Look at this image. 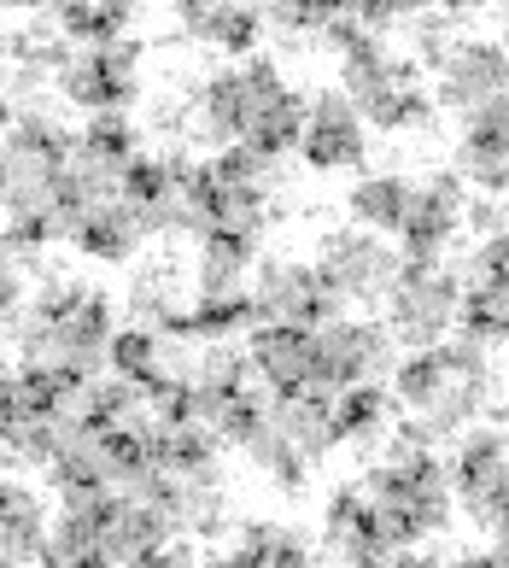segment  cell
I'll return each mask as SVG.
<instances>
[{
  "instance_id": "cell-1",
  "label": "cell",
  "mask_w": 509,
  "mask_h": 568,
  "mask_svg": "<svg viewBox=\"0 0 509 568\" xmlns=\"http://www.w3.org/2000/svg\"><path fill=\"white\" fill-rule=\"evenodd\" d=\"M393 393L434 439H462L475 416L492 410V357L475 334H451L428 352H410L393 375Z\"/></svg>"
},
{
  "instance_id": "cell-30",
  "label": "cell",
  "mask_w": 509,
  "mask_h": 568,
  "mask_svg": "<svg viewBox=\"0 0 509 568\" xmlns=\"http://www.w3.org/2000/svg\"><path fill=\"white\" fill-rule=\"evenodd\" d=\"M462 334H475L480 346H503L509 341V287L498 282L462 287Z\"/></svg>"
},
{
  "instance_id": "cell-3",
  "label": "cell",
  "mask_w": 509,
  "mask_h": 568,
  "mask_svg": "<svg viewBox=\"0 0 509 568\" xmlns=\"http://www.w3.org/2000/svg\"><path fill=\"white\" fill-rule=\"evenodd\" d=\"M18 364H41V369H65V375H105L112 364V334H118V305L94 287L89 300L65 317H18Z\"/></svg>"
},
{
  "instance_id": "cell-11",
  "label": "cell",
  "mask_w": 509,
  "mask_h": 568,
  "mask_svg": "<svg viewBox=\"0 0 509 568\" xmlns=\"http://www.w3.org/2000/svg\"><path fill=\"white\" fill-rule=\"evenodd\" d=\"M503 94H509V48L492 36H462L434 77V106L457 118H475Z\"/></svg>"
},
{
  "instance_id": "cell-40",
  "label": "cell",
  "mask_w": 509,
  "mask_h": 568,
  "mask_svg": "<svg viewBox=\"0 0 509 568\" xmlns=\"http://www.w3.org/2000/svg\"><path fill=\"white\" fill-rule=\"evenodd\" d=\"M59 568H112L105 557H82V562H59Z\"/></svg>"
},
{
  "instance_id": "cell-15",
  "label": "cell",
  "mask_w": 509,
  "mask_h": 568,
  "mask_svg": "<svg viewBox=\"0 0 509 568\" xmlns=\"http://www.w3.org/2000/svg\"><path fill=\"white\" fill-rule=\"evenodd\" d=\"M451 171L475 187V194H509V94L480 106L475 118H462V135H457V164Z\"/></svg>"
},
{
  "instance_id": "cell-23",
  "label": "cell",
  "mask_w": 509,
  "mask_h": 568,
  "mask_svg": "<svg viewBox=\"0 0 509 568\" xmlns=\"http://www.w3.org/2000/svg\"><path fill=\"white\" fill-rule=\"evenodd\" d=\"M235 557L246 568H328L311 551L305 534H293L287 521H264V516H252L235 528Z\"/></svg>"
},
{
  "instance_id": "cell-42",
  "label": "cell",
  "mask_w": 509,
  "mask_h": 568,
  "mask_svg": "<svg viewBox=\"0 0 509 568\" xmlns=\"http://www.w3.org/2000/svg\"><path fill=\"white\" fill-rule=\"evenodd\" d=\"M498 41H503V48H509V7H503V18H498Z\"/></svg>"
},
{
  "instance_id": "cell-34",
  "label": "cell",
  "mask_w": 509,
  "mask_h": 568,
  "mask_svg": "<svg viewBox=\"0 0 509 568\" xmlns=\"http://www.w3.org/2000/svg\"><path fill=\"white\" fill-rule=\"evenodd\" d=\"M462 270V287L469 282H498V287H509V223L498 229L492 241H480L475 252H469V264H457Z\"/></svg>"
},
{
  "instance_id": "cell-16",
  "label": "cell",
  "mask_w": 509,
  "mask_h": 568,
  "mask_svg": "<svg viewBox=\"0 0 509 568\" xmlns=\"http://www.w3.org/2000/svg\"><path fill=\"white\" fill-rule=\"evenodd\" d=\"M176 30L187 41L217 48V53H235V65H246V59H258L264 12L258 7H217V0H182V7H176Z\"/></svg>"
},
{
  "instance_id": "cell-6",
  "label": "cell",
  "mask_w": 509,
  "mask_h": 568,
  "mask_svg": "<svg viewBox=\"0 0 509 568\" xmlns=\"http://www.w3.org/2000/svg\"><path fill=\"white\" fill-rule=\"evenodd\" d=\"M462 323V270L457 264H405L387 293V328L398 346L428 352L451 341Z\"/></svg>"
},
{
  "instance_id": "cell-26",
  "label": "cell",
  "mask_w": 509,
  "mask_h": 568,
  "mask_svg": "<svg viewBox=\"0 0 509 568\" xmlns=\"http://www.w3.org/2000/svg\"><path fill=\"white\" fill-rule=\"evenodd\" d=\"M269 416L282 423V434L299 446L305 463H323L328 452H339L334 405H323V398H275V393H269Z\"/></svg>"
},
{
  "instance_id": "cell-31",
  "label": "cell",
  "mask_w": 509,
  "mask_h": 568,
  "mask_svg": "<svg viewBox=\"0 0 509 568\" xmlns=\"http://www.w3.org/2000/svg\"><path fill=\"white\" fill-rule=\"evenodd\" d=\"M211 171H217V182L246 187V194H264V200L282 187V164L264 159V153H252V146H223V153L211 159Z\"/></svg>"
},
{
  "instance_id": "cell-41",
  "label": "cell",
  "mask_w": 509,
  "mask_h": 568,
  "mask_svg": "<svg viewBox=\"0 0 509 568\" xmlns=\"http://www.w3.org/2000/svg\"><path fill=\"white\" fill-rule=\"evenodd\" d=\"M492 428H503V434H509V405H492Z\"/></svg>"
},
{
  "instance_id": "cell-18",
  "label": "cell",
  "mask_w": 509,
  "mask_h": 568,
  "mask_svg": "<svg viewBox=\"0 0 509 568\" xmlns=\"http://www.w3.org/2000/svg\"><path fill=\"white\" fill-rule=\"evenodd\" d=\"M176 516H170V504H141V498H118V510L112 521H105V539H100V551L112 568L123 562H135V557H153L164 551V545H176Z\"/></svg>"
},
{
  "instance_id": "cell-28",
  "label": "cell",
  "mask_w": 509,
  "mask_h": 568,
  "mask_svg": "<svg viewBox=\"0 0 509 568\" xmlns=\"http://www.w3.org/2000/svg\"><path fill=\"white\" fill-rule=\"evenodd\" d=\"M130 24H135L130 7H94V0H77V7L53 12L59 41H71V48H112V41H130Z\"/></svg>"
},
{
  "instance_id": "cell-36",
  "label": "cell",
  "mask_w": 509,
  "mask_h": 568,
  "mask_svg": "<svg viewBox=\"0 0 509 568\" xmlns=\"http://www.w3.org/2000/svg\"><path fill=\"white\" fill-rule=\"evenodd\" d=\"M123 568H194V551H187V545H164V551L135 557V562H123Z\"/></svg>"
},
{
  "instance_id": "cell-33",
  "label": "cell",
  "mask_w": 509,
  "mask_h": 568,
  "mask_svg": "<svg viewBox=\"0 0 509 568\" xmlns=\"http://www.w3.org/2000/svg\"><path fill=\"white\" fill-rule=\"evenodd\" d=\"M346 7H328V0H293V7H269L264 24H275L282 36H323Z\"/></svg>"
},
{
  "instance_id": "cell-10",
  "label": "cell",
  "mask_w": 509,
  "mask_h": 568,
  "mask_svg": "<svg viewBox=\"0 0 509 568\" xmlns=\"http://www.w3.org/2000/svg\"><path fill=\"white\" fill-rule=\"evenodd\" d=\"M462 217H469V182L457 171H428L410 194L405 229H398L405 264H445L451 241L462 235Z\"/></svg>"
},
{
  "instance_id": "cell-9",
  "label": "cell",
  "mask_w": 509,
  "mask_h": 568,
  "mask_svg": "<svg viewBox=\"0 0 509 568\" xmlns=\"http://www.w3.org/2000/svg\"><path fill=\"white\" fill-rule=\"evenodd\" d=\"M59 100L100 112H130L141 100V41H112V48H71L59 71Z\"/></svg>"
},
{
  "instance_id": "cell-4",
  "label": "cell",
  "mask_w": 509,
  "mask_h": 568,
  "mask_svg": "<svg viewBox=\"0 0 509 568\" xmlns=\"http://www.w3.org/2000/svg\"><path fill=\"white\" fill-rule=\"evenodd\" d=\"M339 94L352 100L369 130H387V135L428 130V123L439 118L428 82H421V65L387 53V48H375L364 59H346V65H339Z\"/></svg>"
},
{
  "instance_id": "cell-12",
  "label": "cell",
  "mask_w": 509,
  "mask_h": 568,
  "mask_svg": "<svg viewBox=\"0 0 509 568\" xmlns=\"http://www.w3.org/2000/svg\"><path fill=\"white\" fill-rule=\"evenodd\" d=\"M451 493L462 504L469 521H492L498 510H509V434L503 428H469L457 439V457H451Z\"/></svg>"
},
{
  "instance_id": "cell-20",
  "label": "cell",
  "mask_w": 509,
  "mask_h": 568,
  "mask_svg": "<svg viewBox=\"0 0 509 568\" xmlns=\"http://www.w3.org/2000/svg\"><path fill=\"white\" fill-rule=\"evenodd\" d=\"M153 463L164 480H217L223 487V446L205 428H176L153 416Z\"/></svg>"
},
{
  "instance_id": "cell-7",
  "label": "cell",
  "mask_w": 509,
  "mask_h": 568,
  "mask_svg": "<svg viewBox=\"0 0 509 568\" xmlns=\"http://www.w3.org/2000/svg\"><path fill=\"white\" fill-rule=\"evenodd\" d=\"M252 311L258 328H328L346 317V300L323 282L316 258H264L252 270Z\"/></svg>"
},
{
  "instance_id": "cell-21",
  "label": "cell",
  "mask_w": 509,
  "mask_h": 568,
  "mask_svg": "<svg viewBox=\"0 0 509 568\" xmlns=\"http://www.w3.org/2000/svg\"><path fill=\"white\" fill-rule=\"evenodd\" d=\"M146 241H153V235H146V223H141L123 200L89 212V217L77 223V235H71V246H77L89 264H130Z\"/></svg>"
},
{
  "instance_id": "cell-38",
  "label": "cell",
  "mask_w": 509,
  "mask_h": 568,
  "mask_svg": "<svg viewBox=\"0 0 509 568\" xmlns=\"http://www.w3.org/2000/svg\"><path fill=\"white\" fill-rule=\"evenodd\" d=\"M393 568H451V557L445 551H398Z\"/></svg>"
},
{
  "instance_id": "cell-2",
  "label": "cell",
  "mask_w": 509,
  "mask_h": 568,
  "mask_svg": "<svg viewBox=\"0 0 509 568\" xmlns=\"http://www.w3.org/2000/svg\"><path fill=\"white\" fill-rule=\"evenodd\" d=\"M364 498L375 504L380 534H387L398 551H416L428 534L451 528L457 493H451V463H439L434 446H405V439H387L369 469H364Z\"/></svg>"
},
{
  "instance_id": "cell-29",
  "label": "cell",
  "mask_w": 509,
  "mask_h": 568,
  "mask_svg": "<svg viewBox=\"0 0 509 568\" xmlns=\"http://www.w3.org/2000/svg\"><path fill=\"white\" fill-rule=\"evenodd\" d=\"M170 516H176L182 534L194 539H211L228 528V493L217 487V480H170Z\"/></svg>"
},
{
  "instance_id": "cell-35",
  "label": "cell",
  "mask_w": 509,
  "mask_h": 568,
  "mask_svg": "<svg viewBox=\"0 0 509 568\" xmlns=\"http://www.w3.org/2000/svg\"><path fill=\"white\" fill-rule=\"evenodd\" d=\"M503 223H509V212H503L492 194H475V200H469V217H462V229H469L475 241H492Z\"/></svg>"
},
{
  "instance_id": "cell-24",
  "label": "cell",
  "mask_w": 509,
  "mask_h": 568,
  "mask_svg": "<svg viewBox=\"0 0 509 568\" xmlns=\"http://www.w3.org/2000/svg\"><path fill=\"white\" fill-rule=\"evenodd\" d=\"M258 241H241V235H200L194 241V293H241L246 287V270H258Z\"/></svg>"
},
{
  "instance_id": "cell-32",
  "label": "cell",
  "mask_w": 509,
  "mask_h": 568,
  "mask_svg": "<svg viewBox=\"0 0 509 568\" xmlns=\"http://www.w3.org/2000/svg\"><path fill=\"white\" fill-rule=\"evenodd\" d=\"M82 146H100V153H112V159H141V130L130 123V112H100L82 123Z\"/></svg>"
},
{
  "instance_id": "cell-22",
  "label": "cell",
  "mask_w": 509,
  "mask_h": 568,
  "mask_svg": "<svg viewBox=\"0 0 509 568\" xmlns=\"http://www.w3.org/2000/svg\"><path fill=\"white\" fill-rule=\"evenodd\" d=\"M410 194H416L410 176L364 171L346 187V212H352L357 229H369V235H398V229H405V212H410Z\"/></svg>"
},
{
  "instance_id": "cell-39",
  "label": "cell",
  "mask_w": 509,
  "mask_h": 568,
  "mask_svg": "<svg viewBox=\"0 0 509 568\" xmlns=\"http://www.w3.org/2000/svg\"><path fill=\"white\" fill-rule=\"evenodd\" d=\"M200 568H246V562L235 557V545H228V551H211V557H205Z\"/></svg>"
},
{
  "instance_id": "cell-17",
  "label": "cell",
  "mask_w": 509,
  "mask_h": 568,
  "mask_svg": "<svg viewBox=\"0 0 509 568\" xmlns=\"http://www.w3.org/2000/svg\"><path fill=\"white\" fill-rule=\"evenodd\" d=\"M53 545V516L48 504H41L35 487L24 480H7L0 487V562L7 568H41Z\"/></svg>"
},
{
  "instance_id": "cell-14",
  "label": "cell",
  "mask_w": 509,
  "mask_h": 568,
  "mask_svg": "<svg viewBox=\"0 0 509 568\" xmlns=\"http://www.w3.org/2000/svg\"><path fill=\"white\" fill-rule=\"evenodd\" d=\"M246 357L258 369V387L275 398H311L316 387V328H252Z\"/></svg>"
},
{
  "instance_id": "cell-13",
  "label": "cell",
  "mask_w": 509,
  "mask_h": 568,
  "mask_svg": "<svg viewBox=\"0 0 509 568\" xmlns=\"http://www.w3.org/2000/svg\"><path fill=\"white\" fill-rule=\"evenodd\" d=\"M299 159L311 171H364L369 159V123L357 118V106L339 89H323L311 100V118H305V141H299Z\"/></svg>"
},
{
  "instance_id": "cell-27",
  "label": "cell",
  "mask_w": 509,
  "mask_h": 568,
  "mask_svg": "<svg viewBox=\"0 0 509 568\" xmlns=\"http://www.w3.org/2000/svg\"><path fill=\"white\" fill-rule=\"evenodd\" d=\"M7 428V463H30V469H53L59 446H65L71 423L53 410H18V416H0Z\"/></svg>"
},
{
  "instance_id": "cell-19",
  "label": "cell",
  "mask_w": 509,
  "mask_h": 568,
  "mask_svg": "<svg viewBox=\"0 0 509 568\" xmlns=\"http://www.w3.org/2000/svg\"><path fill=\"white\" fill-rule=\"evenodd\" d=\"M398 393L387 382H364L352 393L334 398V434L339 446H357V452H387V439L398 428Z\"/></svg>"
},
{
  "instance_id": "cell-5",
  "label": "cell",
  "mask_w": 509,
  "mask_h": 568,
  "mask_svg": "<svg viewBox=\"0 0 509 568\" xmlns=\"http://www.w3.org/2000/svg\"><path fill=\"white\" fill-rule=\"evenodd\" d=\"M235 89H241V146H252V153H264L275 164L287 153H299L311 106L299 100V89L282 77V65L269 53L235 65Z\"/></svg>"
},
{
  "instance_id": "cell-8",
  "label": "cell",
  "mask_w": 509,
  "mask_h": 568,
  "mask_svg": "<svg viewBox=\"0 0 509 568\" xmlns=\"http://www.w3.org/2000/svg\"><path fill=\"white\" fill-rule=\"evenodd\" d=\"M316 270L346 305H387V293L405 270V252L369 229H328L316 246Z\"/></svg>"
},
{
  "instance_id": "cell-25",
  "label": "cell",
  "mask_w": 509,
  "mask_h": 568,
  "mask_svg": "<svg viewBox=\"0 0 509 568\" xmlns=\"http://www.w3.org/2000/svg\"><path fill=\"white\" fill-rule=\"evenodd\" d=\"M182 328H187V341H194V346H223V341H235V334H252V328H258L252 287H241V293H194Z\"/></svg>"
},
{
  "instance_id": "cell-37",
  "label": "cell",
  "mask_w": 509,
  "mask_h": 568,
  "mask_svg": "<svg viewBox=\"0 0 509 568\" xmlns=\"http://www.w3.org/2000/svg\"><path fill=\"white\" fill-rule=\"evenodd\" d=\"M451 568H503L492 545H469V551H451Z\"/></svg>"
}]
</instances>
